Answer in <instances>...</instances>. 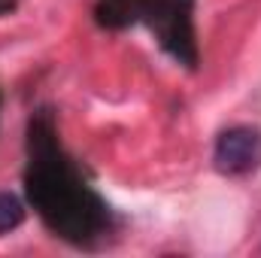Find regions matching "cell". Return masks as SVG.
<instances>
[{"label": "cell", "instance_id": "obj_1", "mask_svg": "<svg viewBox=\"0 0 261 258\" xmlns=\"http://www.w3.org/2000/svg\"><path fill=\"white\" fill-rule=\"evenodd\" d=\"M213 164L225 176H249L261 167V131L252 125H234L222 131L213 149Z\"/></svg>", "mask_w": 261, "mask_h": 258}, {"label": "cell", "instance_id": "obj_2", "mask_svg": "<svg viewBox=\"0 0 261 258\" xmlns=\"http://www.w3.org/2000/svg\"><path fill=\"white\" fill-rule=\"evenodd\" d=\"M21 222H24V207H21V200L9 192H0V237L9 234V231H15Z\"/></svg>", "mask_w": 261, "mask_h": 258}]
</instances>
